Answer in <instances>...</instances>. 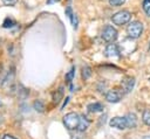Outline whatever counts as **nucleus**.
Masks as SVG:
<instances>
[{
  "label": "nucleus",
  "instance_id": "nucleus-1",
  "mask_svg": "<svg viewBox=\"0 0 150 139\" xmlns=\"http://www.w3.org/2000/svg\"><path fill=\"white\" fill-rule=\"evenodd\" d=\"M80 118H81V116L77 114L76 112H69L63 117L62 121H63V125L68 130H77V126H79V123H80Z\"/></svg>",
  "mask_w": 150,
  "mask_h": 139
},
{
  "label": "nucleus",
  "instance_id": "nucleus-2",
  "mask_svg": "<svg viewBox=\"0 0 150 139\" xmlns=\"http://www.w3.org/2000/svg\"><path fill=\"white\" fill-rule=\"evenodd\" d=\"M143 33V23L141 21H132L127 27V34L130 39H138Z\"/></svg>",
  "mask_w": 150,
  "mask_h": 139
},
{
  "label": "nucleus",
  "instance_id": "nucleus-3",
  "mask_svg": "<svg viewBox=\"0 0 150 139\" xmlns=\"http://www.w3.org/2000/svg\"><path fill=\"white\" fill-rule=\"evenodd\" d=\"M131 19V13L129 11H120L117 13H115L112 16H111V21L114 25H117V26H122V25H125L130 21Z\"/></svg>",
  "mask_w": 150,
  "mask_h": 139
},
{
  "label": "nucleus",
  "instance_id": "nucleus-4",
  "mask_svg": "<svg viewBox=\"0 0 150 139\" xmlns=\"http://www.w3.org/2000/svg\"><path fill=\"white\" fill-rule=\"evenodd\" d=\"M101 36H102V39H103L105 42L112 43V42H115L116 39H117V30H116L115 27H112V26H110V25H107V26L103 28Z\"/></svg>",
  "mask_w": 150,
  "mask_h": 139
},
{
  "label": "nucleus",
  "instance_id": "nucleus-5",
  "mask_svg": "<svg viewBox=\"0 0 150 139\" xmlns=\"http://www.w3.org/2000/svg\"><path fill=\"white\" fill-rule=\"evenodd\" d=\"M109 125L111 127H115L117 130H125L128 128L125 117H114L109 120Z\"/></svg>",
  "mask_w": 150,
  "mask_h": 139
},
{
  "label": "nucleus",
  "instance_id": "nucleus-6",
  "mask_svg": "<svg viewBox=\"0 0 150 139\" xmlns=\"http://www.w3.org/2000/svg\"><path fill=\"white\" fill-rule=\"evenodd\" d=\"M121 86H122V90L124 93H128L130 92L134 86H135V78L131 77V76H127L124 77L122 81H121Z\"/></svg>",
  "mask_w": 150,
  "mask_h": 139
},
{
  "label": "nucleus",
  "instance_id": "nucleus-7",
  "mask_svg": "<svg viewBox=\"0 0 150 139\" xmlns=\"http://www.w3.org/2000/svg\"><path fill=\"white\" fill-rule=\"evenodd\" d=\"M122 95H123V93H122L121 91H118L117 89H112V90H109V91L105 93V99H107V102H109V103H117V102L121 100Z\"/></svg>",
  "mask_w": 150,
  "mask_h": 139
},
{
  "label": "nucleus",
  "instance_id": "nucleus-8",
  "mask_svg": "<svg viewBox=\"0 0 150 139\" xmlns=\"http://www.w3.org/2000/svg\"><path fill=\"white\" fill-rule=\"evenodd\" d=\"M104 53H105V56L107 57H110V58L111 57H120L121 56V51H120L117 44H115V43H109L107 46Z\"/></svg>",
  "mask_w": 150,
  "mask_h": 139
},
{
  "label": "nucleus",
  "instance_id": "nucleus-9",
  "mask_svg": "<svg viewBox=\"0 0 150 139\" xmlns=\"http://www.w3.org/2000/svg\"><path fill=\"white\" fill-rule=\"evenodd\" d=\"M125 120H127V125H128V128H135L137 126V117L135 113L130 112L125 116Z\"/></svg>",
  "mask_w": 150,
  "mask_h": 139
},
{
  "label": "nucleus",
  "instance_id": "nucleus-10",
  "mask_svg": "<svg viewBox=\"0 0 150 139\" xmlns=\"http://www.w3.org/2000/svg\"><path fill=\"white\" fill-rule=\"evenodd\" d=\"M103 109H104V106H103L101 103H93V104H89V105H88V110H89L90 112H94V113H96V112H102Z\"/></svg>",
  "mask_w": 150,
  "mask_h": 139
},
{
  "label": "nucleus",
  "instance_id": "nucleus-11",
  "mask_svg": "<svg viewBox=\"0 0 150 139\" xmlns=\"http://www.w3.org/2000/svg\"><path fill=\"white\" fill-rule=\"evenodd\" d=\"M88 127H89V121H88L84 117H81V118H80L79 126H77V130H79L80 132H84Z\"/></svg>",
  "mask_w": 150,
  "mask_h": 139
},
{
  "label": "nucleus",
  "instance_id": "nucleus-12",
  "mask_svg": "<svg viewBox=\"0 0 150 139\" xmlns=\"http://www.w3.org/2000/svg\"><path fill=\"white\" fill-rule=\"evenodd\" d=\"M62 96H63V88H62V86H60V88H59V89L53 93V102L57 104V103L61 100Z\"/></svg>",
  "mask_w": 150,
  "mask_h": 139
},
{
  "label": "nucleus",
  "instance_id": "nucleus-13",
  "mask_svg": "<svg viewBox=\"0 0 150 139\" xmlns=\"http://www.w3.org/2000/svg\"><path fill=\"white\" fill-rule=\"evenodd\" d=\"M33 106H34L35 111H38V112H43L45 111V104H43V102L41 99L35 100L34 104H33Z\"/></svg>",
  "mask_w": 150,
  "mask_h": 139
},
{
  "label": "nucleus",
  "instance_id": "nucleus-14",
  "mask_svg": "<svg viewBox=\"0 0 150 139\" xmlns=\"http://www.w3.org/2000/svg\"><path fill=\"white\" fill-rule=\"evenodd\" d=\"M14 25H15V21H14L12 18H9V16H7V18L4 20V22H2V27H4V28H12Z\"/></svg>",
  "mask_w": 150,
  "mask_h": 139
},
{
  "label": "nucleus",
  "instance_id": "nucleus-15",
  "mask_svg": "<svg viewBox=\"0 0 150 139\" xmlns=\"http://www.w3.org/2000/svg\"><path fill=\"white\" fill-rule=\"evenodd\" d=\"M142 120H143V123L145 125L150 126V110L149 109L148 110H144V112L142 114Z\"/></svg>",
  "mask_w": 150,
  "mask_h": 139
},
{
  "label": "nucleus",
  "instance_id": "nucleus-16",
  "mask_svg": "<svg viewBox=\"0 0 150 139\" xmlns=\"http://www.w3.org/2000/svg\"><path fill=\"white\" fill-rule=\"evenodd\" d=\"M90 75H91V69H90V67H88V65L83 67V68H82V77H83L84 79H88V78L90 77Z\"/></svg>",
  "mask_w": 150,
  "mask_h": 139
},
{
  "label": "nucleus",
  "instance_id": "nucleus-17",
  "mask_svg": "<svg viewBox=\"0 0 150 139\" xmlns=\"http://www.w3.org/2000/svg\"><path fill=\"white\" fill-rule=\"evenodd\" d=\"M74 75H75V67H71V69L68 71V74L66 75V81H67V83H69V84H71V81H73V78H74Z\"/></svg>",
  "mask_w": 150,
  "mask_h": 139
},
{
  "label": "nucleus",
  "instance_id": "nucleus-18",
  "mask_svg": "<svg viewBox=\"0 0 150 139\" xmlns=\"http://www.w3.org/2000/svg\"><path fill=\"white\" fill-rule=\"evenodd\" d=\"M143 11L148 16H150V0L143 1Z\"/></svg>",
  "mask_w": 150,
  "mask_h": 139
},
{
  "label": "nucleus",
  "instance_id": "nucleus-19",
  "mask_svg": "<svg viewBox=\"0 0 150 139\" xmlns=\"http://www.w3.org/2000/svg\"><path fill=\"white\" fill-rule=\"evenodd\" d=\"M124 2H125V0H109V5H110V6H112V7L122 6Z\"/></svg>",
  "mask_w": 150,
  "mask_h": 139
},
{
  "label": "nucleus",
  "instance_id": "nucleus-20",
  "mask_svg": "<svg viewBox=\"0 0 150 139\" xmlns=\"http://www.w3.org/2000/svg\"><path fill=\"white\" fill-rule=\"evenodd\" d=\"M69 20H70V22H71V25H73V28H74V29H77V25H79V19H77V16H76L75 14H73Z\"/></svg>",
  "mask_w": 150,
  "mask_h": 139
},
{
  "label": "nucleus",
  "instance_id": "nucleus-21",
  "mask_svg": "<svg viewBox=\"0 0 150 139\" xmlns=\"http://www.w3.org/2000/svg\"><path fill=\"white\" fill-rule=\"evenodd\" d=\"M2 2H4L6 6H14V5L18 2V0H2Z\"/></svg>",
  "mask_w": 150,
  "mask_h": 139
},
{
  "label": "nucleus",
  "instance_id": "nucleus-22",
  "mask_svg": "<svg viewBox=\"0 0 150 139\" xmlns=\"http://www.w3.org/2000/svg\"><path fill=\"white\" fill-rule=\"evenodd\" d=\"M73 14H74V13H73V11H71V7H69V6H68V7L66 8V15L70 19V16H71Z\"/></svg>",
  "mask_w": 150,
  "mask_h": 139
},
{
  "label": "nucleus",
  "instance_id": "nucleus-23",
  "mask_svg": "<svg viewBox=\"0 0 150 139\" xmlns=\"http://www.w3.org/2000/svg\"><path fill=\"white\" fill-rule=\"evenodd\" d=\"M2 139H18V138H15V137H13V135H11V134H5V135L2 137Z\"/></svg>",
  "mask_w": 150,
  "mask_h": 139
},
{
  "label": "nucleus",
  "instance_id": "nucleus-24",
  "mask_svg": "<svg viewBox=\"0 0 150 139\" xmlns=\"http://www.w3.org/2000/svg\"><path fill=\"white\" fill-rule=\"evenodd\" d=\"M60 0H47V5H53V4H56Z\"/></svg>",
  "mask_w": 150,
  "mask_h": 139
},
{
  "label": "nucleus",
  "instance_id": "nucleus-25",
  "mask_svg": "<svg viewBox=\"0 0 150 139\" xmlns=\"http://www.w3.org/2000/svg\"><path fill=\"white\" fill-rule=\"evenodd\" d=\"M68 100H69V97H67V98H66V100H64V103H63V105H62V107H61V110H62V109H63V107L66 106V104L68 103Z\"/></svg>",
  "mask_w": 150,
  "mask_h": 139
},
{
  "label": "nucleus",
  "instance_id": "nucleus-26",
  "mask_svg": "<svg viewBox=\"0 0 150 139\" xmlns=\"http://www.w3.org/2000/svg\"><path fill=\"white\" fill-rule=\"evenodd\" d=\"M143 139H150V135H145V137H143Z\"/></svg>",
  "mask_w": 150,
  "mask_h": 139
},
{
  "label": "nucleus",
  "instance_id": "nucleus-27",
  "mask_svg": "<svg viewBox=\"0 0 150 139\" xmlns=\"http://www.w3.org/2000/svg\"><path fill=\"white\" fill-rule=\"evenodd\" d=\"M0 106H1V102H0Z\"/></svg>",
  "mask_w": 150,
  "mask_h": 139
},
{
  "label": "nucleus",
  "instance_id": "nucleus-28",
  "mask_svg": "<svg viewBox=\"0 0 150 139\" xmlns=\"http://www.w3.org/2000/svg\"><path fill=\"white\" fill-rule=\"evenodd\" d=\"M149 50H150V47H149Z\"/></svg>",
  "mask_w": 150,
  "mask_h": 139
},
{
  "label": "nucleus",
  "instance_id": "nucleus-29",
  "mask_svg": "<svg viewBox=\"0 0 150 139\" xmlns=\"http://www.w3.org/2000/svg\"><path fill=\"white\" fill-rule=\"evenodd\" d=\"M149 81H150V78H149Z\"/></svg>",
  "mask_w": 150,
  "mask_h": 139
}]
</instances>
